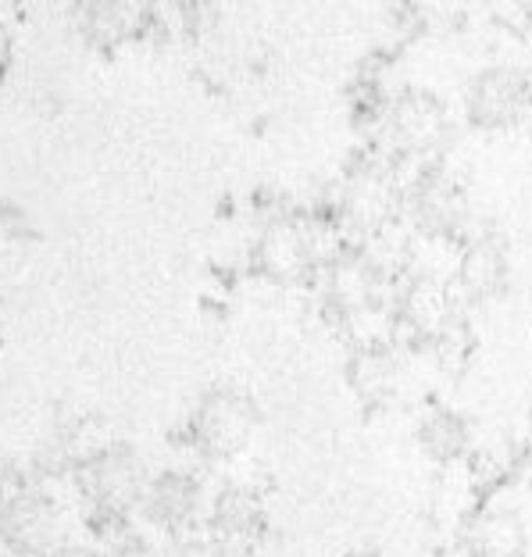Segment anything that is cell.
Masks as SVG:
<instances>
[{
  "mask_svg": "<svg viewBox=\"0 0 532 557\" xmlns=\"http://www.w3.org/2000/svg\"><path fill=\"white\" fill-rule=\"evenodd\" d=\"M0 529H4V536L15 543V547H18V543H22V547L44 543L50 536V508H44L40 500H29V497L11 500Z\"/></svg>",
  "mask_w": 532,
  "mask_h": 557,
  "instance_id": "6da1fadb",
  "label": "cell"
}]
</instances>
